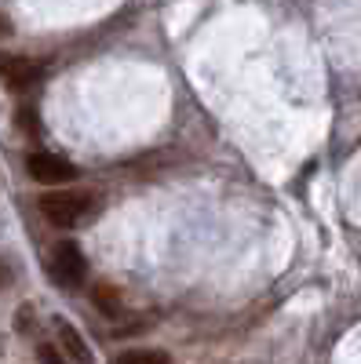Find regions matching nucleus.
Here are the masks:
<instances>
[{
	"mask_svg": "<svg viewBox=\"0 0 361 364\" xmlns=\"http://www.w3.org/2000/svg\"><path fill=\"white\" fill-rule=\"evenodd\" d=\"M41 211L51 226L73 230V226H84L99 211V197L88 193V190H58V193L41 197Z\"/></svg>",
	"mask_w": 361,
	"mask_h": 364,
	"instance_id": "nucleus-1",
	"label": "nucleus"
},
{
	"mask_svg": "<svg viewBox=\"0 0 361 364\" xmlns=\"http://www.w3.org/2000/svg\"><path fill=\"white\" fill-rule=\"evenodd\" d=\"M51 277L55 284L63 288H80L84 277H88V259L84 252L73 245V240H58L55 252H51Z\"/></svg>",
	"mask_w": 361,
	"mask_h": 364,
	"instance_id": "nucleus-2",
	"label": "nucleus"
},
{
	"mask_svg": "<svg viewBox=\"0 0 361 364\" xmlns=\"http://www.w3.org/2000/svg\"><path fill=\"white\" fill-rule=\"evenodd\" d=\"M26 171H29V178L44 182V186H63V182L77 178V164L66 161V157H58V154H48V149L29 154L26 157Z\"/></svg>",
	"mask_w": 361,
	"mask_h": 364,
	"instance_id": "nucleus-3",
	"label": "nucleus"
},
{
	"mask_svg": "<svg viewBox=\"0 0 361 364\" xmlns=\"http://www.w3.org/2000/svg\"><path fill=\"white\" fill-rule=\"evenodd\" d=\"M0 80L15 91H26L41 80V63H33V58H26V55L0 51Z\"/></svg>",
	"mask_w": 361,
	"mask_h": 364,
	"instance_id": "nucleus-4",
	"label": "nucleus"
},
{
	"mask_svg": "<svg viewBox=\"0 0 361 364\" xmlns=\"http://www.w3.org/2000/svg\"><path fill=\"white\" fill-rule=\"evenodd\" d=\"M58 339H63V346H66V353L77 360V364H95L92 360V353H88V343L80 339V331L73 328V324H66V321H58Z\"/></svg>",
	"mask_w": 361,
	"mask_h": 364,
	"instance_id": "nucleus-5",
	"label": "nucleus"
},
{
	"mask_svg": "<svg viewBox=\"0 0 361 364\" xmlns=\"http://www.w3.org/2000/svg\"><path fill=\"white\" fill-rule=\"evenodd\" d=\"M92 302L106 314V317H120V310H125V302H120V291L113 288V284H99L95 291H92Z\"/></svg>",
	"mask_w": 361,
	"mask_h": 364,
	"instance_id": "nucleus-6",
	"label": "nucleus"
},
{
	"mask_svg": "<svg viewBox=\"0 0 361 364\" xmlns=\"http://www.w3.org/2000/svg\"><path fill=\"white\" fill-rule=\"evenodd\" d=\"M113 364H168V353H161V350H132V353H120Z\"/></svg>",
	"mask_w": 361,
	"mask_h": 364,
	"instance_id": "nucleus-7",
	"label": "nucleus"
},
{
	"mask_svg": "<svg viewBox=\"0 0 361 364\" xmlns=\"http://www.w3.org/2000/svg\"><path fill=\"white\" fill-rule=\"evenodd\" d=\"M37 360H41V364H66V360H63V353H58L55 346H48V343H44V346H37Z\"/></svg>",
	"mask_w": 361,
	"mask_h": 364,
	"instance_id": "nucleus-8",
	"label": "nucleus"
},
{
	"mask_svg": "<svg viewBox=\"0 0 361 364\" xmlns=\"http://www.w3.org/2000/svg\"><path fill=\"white\" fill-rule=\"evenodd\" d=\"M19 120H22V128H26V132H37V120H33V109H22V113H19Z\"/></svg>",
	"mask_w": 361,
	"mask_h": 364,
	"instance_id": "nucleus-9",
	"label": "nucleus"
},
{
	"mask_svg": "<svg viewBox=\"0 0 361 364\" xmlns=\"http://www.w3.org/2000/svg\"><path fill=\"white\" fill-rule=\"evenodd\" d=\"M8 281H11V269L0 262V288H8Z\"/></svg>",
	"mask_w": 361,
	"mask_h": 364,
	"instance_id": "nucleus-10",
	"label": "nucleus"
},
{
	"mask_svg": "<svg viewBox=\"0 0 361 364\" xmlns=\"http://www.w3.org/2000/svg\"><path fill=\"white\" fill-rule=\"evenodd\" d=\"M4 33H11V22H8L4 15H0V37H4Z\"/></svg>",
	"mask_w": 361,
	"mask_h": 364,
	"instance_id": "nucleus-11",
	"label": "nucleus"
}]
</instances>
